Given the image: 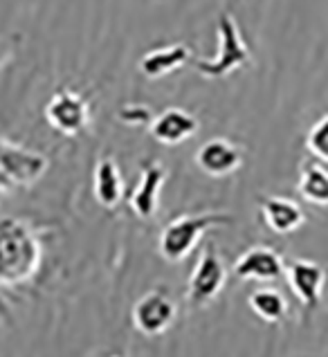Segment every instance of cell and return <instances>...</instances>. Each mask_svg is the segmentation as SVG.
Returning a JSON list of instances; mask_svg holds the SVG:
<instances>
[{"mask_svg":"<svg viewBox=\"0 0 328 357\" xmlns=\"http://www.w3.org/2000/svg\"><path fill=\"white\" fill-rule=\"evenodd\" d=\"M196 165L211 178H225L239 171L243 165V151L225 137H211L198 149Z\"/></svg>","mask_w":328,"mask_h":357,"instance_id":"11","label":"cell"},{"mask_svg":"<svg viewBox=\"0 0 328 357\" xmlns=\"http://www.w3.org/2000/svg\"><path fill=\"white\" fill-rule=\"evenodd\" d=\"M261 216L263 222L268 225L274 234H292L306 222L304 209L297 205L295 200L283 198V196H268L261 198Z\"/></svg>","mask_w":328,"mask_h":357,"instance_id":"14","label":"cell"},{"mask_svg":"<svg viewBox=\"0 0 328 357\" xmlns=\"http://www.w3.org/2000/svg\"><path fill=\"white\" fill-rule=\"evenodd\" d=\"M191 59L189 45L184 43H171L164 47L149 50V52L140 59L137 70L144 75L149 81H158L176 73L178 68H182Z\"/></svg>","mask_w":328,"mask_h":357,"instance_id":"13","label":"cell"},{"mask_svg":"<svg viewBox=\"0 0 328 357\" xmlns=\"http://www.w3.org/2000/svg\"><path fill=\"white\" fill-rule=\"evenodd\" d=\"M250 47L243 40L237 18L230 12H223L218 16V52L211 59H196L193 66L207 79H225L228 75L237 73L243 66L250 63Z\"/></svg>","mask_w":328,"mask_h":357,"instance_id":"3","label":"cell"},{"mask_svg":"<svg viewBox=\"0 0 328 357\" xmlns=\"http://www.w3.org/2000/svg\"><path fill=\"white\" fill-rule=\"evenodd\" d=\"M299 196L315 207H328V169L322 162H306L297 182Z\"/></svg>","mask_w":328,"mask_h":357,"instance_id":"16","label":"cell"},{"mask_svg":"<svg viewBox=\"0 0 328 357\" xmlns=\"http://www.w3.org/2000/svg\"><path fill=\"white\" fill-rule=\"evenodd\" d=\"M234 218L223 211H202V213H187V216L173 218L167 227L162 229L158 250L160 257L167 263H180L189 257L193 248L198 245L204 231L214 227L230 225Z\"/></svg>","mask_w":328,"mask_h":357,"instance_id":"2","label":"cell"},{"mask_svg":"<svg viewBox=\"0 0 328 357\" xmlns=\"http://www.w3.org/2000/svg\"><path fill=\"white\" fill-rule=\"evenodd\" d=\"M164 180H167V169H164L160 162H144L140 171V182L137 187L131 193V209L137 218L142 220H151L158 213L160 207V193L164 187Z\"/></svg>","mask_w":328,"mask_h":357,"instance_id":"9","label":"cell"},{"mask_svg":"<svg viewBox=\"0 0 328 357\" xmlns=\"http://www.w3.org/2000/svg\"><path fill=\"white\" fill-rule=\"evenodd\" d=\"M40 268V241L34 227L20 218L0 222V281L5 288L29 283Z\"/></svg>","mask_w":328,"mask_h":357,"instance_id":"1","label":"cell"},{"mask_svg":"<svg viewBox=\"0 0 328 357\" xmlns=\"http://www.w3.org/2000/svg\"><path fill=\"white\" fill-rule=\"evenodd\" d=\"M288 265L281 259L279 252L265 245H256L248 252H243L239 261L234 263V274L241 281H261V283H272L285 277Z\"/></svg>","mask_w":328,"mask_h":357,"instance_id":"8","label":"cell"},{"mask_svg":"<svg viewBox=\"0 0 328 357\" xmlns=\"http://www.w3.org/2000/svg\"><path fill=\"white\" fill-rule=\"evenodd\" d=\"M45 119L61 135L77 137L90 124V104L75 90H59L47 101Z\"/></svg>","mask_w":328,"mask_h":357,"instance_id":"6","label":"cell"},{"mask_svg":"<svg viewBox=\"0 0 328 357\" xmlns=\"http://www.w3.org/2000/svg\"><path fill=\"white\" fill-rule=\"evenodd\" d=\"M173 319H176V303L171 301L167 292H147L133 305V324L147 337H158V335L167 333Z\"/></svg>","mask_w":328,"mask_h":357,"instance_id":"7","label":"cell"},{"mask_svg":"<svg viewBox=\"0 0 328 357\" xmlns=\"http://www.w3.org/2000/svg\"><path fill=\"white\" fill-rule=\"evenodd\" d=\"M200 124L198 119L193 117L189 110L184 108H167L162 110L160 115L153 117L149 132L151 137L160 142L164 146H176L187 142L189 137H193L198 132Z\"/></svg>","mask_w":328,"mask_h":357,"instance_id":"12","label":"cell"},{"mask_svg":"<svg viewBox=\"0 0 328 357\" xmlns=\"http://www.w3.org/2000/svg\"><path fill=\"white\" fill-rule=\"evenodd\" d=\"M92 189H95L97 202L106 209H115L119 202L124 200V178H121L117 162L110 155L99 158L97 167H95Z\"/></svg>","mask_w":328,"mask_h":357,"instance_id":"15","label":"cell"},{"mask_svg":"<svg viewBox=\"0 0 328 357\" xmlns=\"http://www.w3.org/2000/svg\"><path fill=\"white\" fill-rule=\"evenodd\" d=\"M306 149L317 162L328 165V115L317 119L306 135Z\"/></svg>","mask_w":328,"mask_h":357,"instance_id":"18","label":"cell"},{"mask_svg":"<svg viewBox=\"0 0 328 357\" xmlns=\"http://www.w3.org/2000/svg\"><path fill=\"white\" fill-rule=\"evenodd\" d=\"M225 281H228V270H225L221 254L211 245H207L200 252V259L189 277V288H187L189 303L193 308H202V305L211 303L225 288Z\"/></svg>","mask_w":328,"mask_h":357,"instance_id":"5","label":"cell"},{"mask_svg":"<svg viewBox=\"0 0 328 357\" xmlns=\"http://www.w3.org/2000/svg\"><path fill=\"white\" fill-rule=\"evenodd\" d=\"M285 277L297 299L301 301L306 310H315L322 301V290L326 285V270L320 263L306 261V259H295L288 263Z\"/></svg>","mask_w":328,"mask_h":357,"instance_id":"10","label":"cell"},{"mask_svg":"<svg viewBox=\"0 0 328 357\" xmlns=\"http://www.w3.org/2000/svg\"><path fill=\"white\" fill-rule=\"evenodd\" d=\"M250 310L259 317L261 321L268 324H279L288 314V301L285 297L274 288H259L250 294L248 299Z\"/></svg>","mask_w":328,"mask_h":357,"instance_id":"17","label":"cell"},{"mask_svg":"<svg viewBox=\"0 0 328 357\" xmlns=\"http://www.w3.org/2000/svg\"><path fill=\"white\" fill-rule=\"evenodd\" d=\"M47 158L40 151L16 144L9 137L0 142V189L9 193L12 189L32 187L45 176Z\"/></svg>","mask_w":328,"mask_h":357,"instance_id":"4","label":"cell"}]
</instances>
